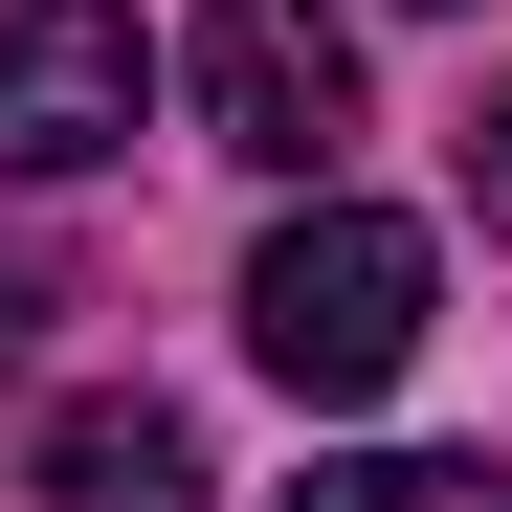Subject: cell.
Instances as JSON below:
<instances>
[{
    "label": "cell",
    "mask_w": 512,
    "mask_h": 512,
    "mask_svg": "<svg viewBox=\"0 0 512 512\" xmlns=\"http://www.w3.org/2000/svg\"><path fill=\"white\" fill-rule=\"evenodd\" d=\"M423 290H446V268H423V223H379V201H290L268 245H245V357H268L290 401H379L401 357H423Z\"/></svg>",
    "instance_id": "6da1fadb"
},
{
    "label": "cell",
    "mask_w": 512,
    "mask_h": 512,
    "mask_svg": "<svg viewBox=\"0 0 512 512\" xmlns=\"http://www.w3.org/2000/svg\"><path fill=\"white\" fill-rule=\"evenodd\" d=\"M201 134L245 179H334V156H357V45H334V0H201Z\"/></svg>",
    "instance_id": "7a4b0ae2"
},
{
    "label": "cell",
    "mask_w": 512,
    "mask_h": 512,
    "mask_svg": "<svg viewBox=\"0 0 512 512\" xmlns=\"http://www.w3.org/2000/svg\"><path fill=\"white\" fill-rule=\"evenodd\" d=\"M134 112H156L134 0H23L0 23V179H90V156H134Z\"/></svg>",
    "instance_id": "3957f363"
},
{
    "label": "cell",
    "mask_w": 512,
    "mask_h": 512,
    "mask_svg": "<svg viewBox=\"0 0 512 512\" xmlns=\"http://www.w3.org/2000/svg\"><path fill=\"white\" fill-rule=\"evenodd\" d=\"M45 512H201V446L156 401H67L45 423Z\"/></svg>",
    "instance_id": "277c9868"
},
{
    "label": "cell",
    "mask_w": 512,
    "mask_h": 512,
    "mask_svg": "<svg viewBox=\"0 0 512 512\" xmlns=\"http://www.w3.org/2000/svg\"><path fill=\"white\" fill-rule=\"evenodd\" d=\"M290 512H512V490H490L468 446H334V468H312Z\"/></svg>",
    "instance_id": "5b68a950"
},
{
    "label": "cell",
    "mask_w": 512,
    "mask_h": 512,
    "mask_svg": "<svg viewBox=\"0 0 512 512\" xmlns=\"http://www.w3.org/2000/svg\"><path fill=\"white\" fill-rule=\"evenodd\" d=\"M468 201H490V223H512V90H490V112H468Z\"/></svg>",
    "instance_id": "8992f818"
},
{
    "label": "cell",
    "mask_w": 512,
    "mask_h": 512,
    "mask_svg": "<svg viewBox=\"0 0 512 512\" xmlns=\"http://www.w3.org/2000/svg\"><path fill=\"white\" fill-rule=\"evenodd\" d=\"M23 334H45V290H23V268H0V379H23Z\"/></svg>",
    "instance_id": "52a82bcc"
}]
</instances>
